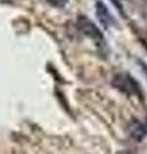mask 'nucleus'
<instances>
[{
  "label": "nucleus",
  "instance_id": "nucleus-4",
  "mask_svg": "<svg viewBox=\"0 0 147 154\" xmlns=\"http://www.w3.org/2000/svg\"><path fill=\"white\" fill-rule=\"evenodd\" d=\"M146 132H147L146 126L141 121H138V119H132V121L128 123V134H129L134 140H137V141L142 140V139L146 136Z\"/></svg>",
  "mask_w": 147,
  "mask_h": 154
},
{
  "label": "nucleus",
  "instance_id": "nucleus-6",
  "mask_svg": "<svg viewBox=\"0 0 147 154\" xmlns=\"http://www.w3.org/2000/svg\"><path fill=\"white\" fill-rule=\"evenodd\" d=\"M118 154H131L129 152H120V153H118Z\"/></svg>",
  "mask_w": 147,
  "mask_h": 154
},
{
  "label": "nucleus",
  "instance_id": "nucleus-2",
  "mask_svg": "<svg viewBox=\"0 0 147 154\" xmlns=\"http://www.w3.org/2000/svg\"><path fill=\"white\" fill-rule=\"evenodd\" d=\"M77 27L81 32L84 33L87 37L92 38L93 41H96V42L104 41V35L101 30L86 16H79L77 18Z\"/></svg>",
  "mask_w": 147,
  "mask_h": 154
},
{
  "label": "nucleus",
  "instance_id": "nucleus-3",
  "mask_svg": "<svg viewBox=\"0 0 147 154\" xmlns=\"http://www.w3.org/2000/svg\"><path fill=\"white\" fill-rule=\"evenodd\" d=\"M96 14H97L98 21H100V23L104 27L107 28L114 23V18L111 16L110 11H109L107 7L102 2H97V4H96Z\"/></svg>",
  "mask_w": 147,
  "mask_h": 154
},
{
  "label": "nucleus",
  "instance_id": "nucleus-1",
  "mask_svg": "<svg viewBox=\"0 0 147 154\" xmlns=\"http://www.w3.org/2000/svg\"><path fill=\"white\" fill-rule=\"evenodd\" d=\"M113 86L116 88L119 91L124 93L127 95H140L141 89L138 82L128 73H119L114 76L113 79Z\"/></svg>",
  "mask_w": 147,
  "mask_h": 154
},
{
  "label": "nucleus",
  "instance_id": "nucleus-5",
  "mask_svg": "<svg viewBox=\"0 0 147 154\" xmlns=\"http://www.w3.org/2000/svg\"><path fill=\"white\" fill-rule=\"evenodd\" d=\"M46 2L55 8H63L65 4H67L68 0H46Z\"/></svg>",
  "mask_w": 147,
  "mask_h": 154
}]
</instances>
